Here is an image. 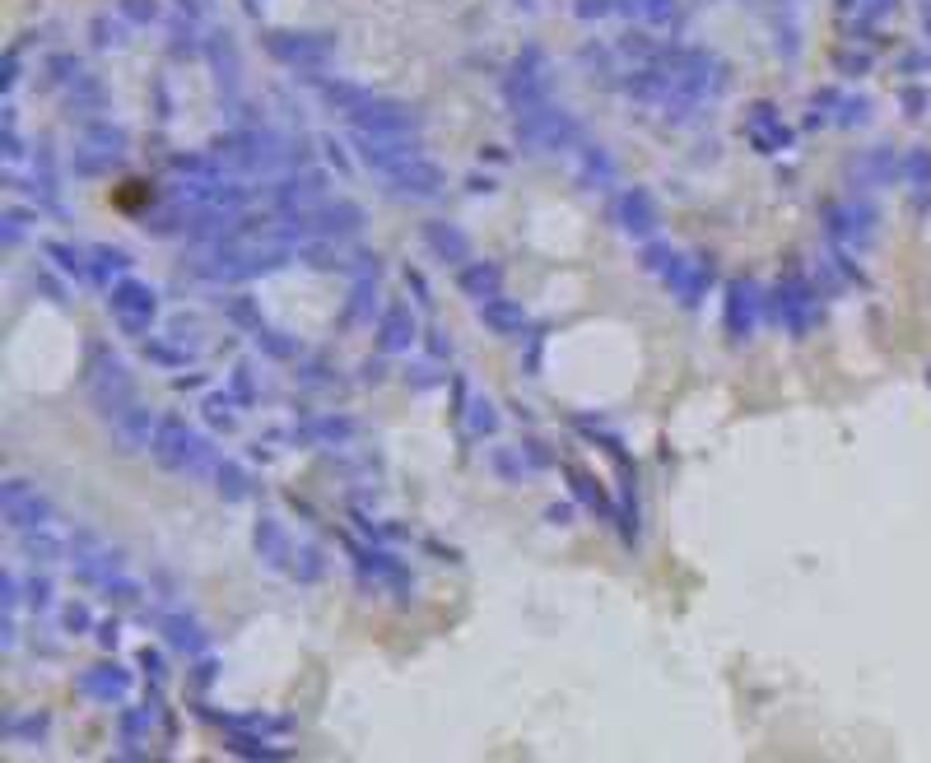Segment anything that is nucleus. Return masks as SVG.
Masks as SVG:
<instances>
[{
	"instance_id": "obj_14",
	"label": "nucleus",
	"mask_w": 931,
	"mask_h": 763,
	"mask_svg": "<svg viewBox=\"0 0 931 763\" xmlns=\"http://www.w3.org/2000/svg\"><path fill=\"white\" fill-rule=\"evenodd\" d=\"M5 736H10L14 745H38V740L47 736V712H24V717H10V722H5Z\"/></svg>"
},
{
	"instance_id": "obj_1",
	"label": "nucleus",
	"mask_w": 931,
	"mask_h": 763,
	"mask_svg": "<svg viewBox=\"0 0 931 763\" xmlns=\"http://www.w3.org/2000/svg\"><path fill=\"white\" fill-rule=\"evenodd\" d=\"M149 452H154V461H159L163 470H173V475H191V480L215 475V466H219V447L205 438L196 424H187L182 415H163L159 419Z\"/></svg>"
},
{
	"instance_id": "obj_12",
	"label": "nucleus",
	"mask_w": 931,
	"mask_h": 763,
	"mask_svg": "<svg viewBox=\"0 0 931 763\" xmlns=\"http://www.w3.org/2000/svg\"><path fill=\"white\" fill-rule=\"evenodd\" d=\"M149 317H154V303H149L145 289H126L122 303H117V322H122V331H145Z\"/></svg>"
},
{
	"instance_id": "obj_17",
	"label": "nucleus",
	"mask_w": 931,
	"mask_h": 763,
	"mask_svg": "<svg viewBox=\"0 0 931 763\" xmlns=\"http://www.w3.org/2000/svg\"><path fill=\"white\" fill-rule=\"evenodd\" d=\"M28 596H24V605L28 610H52V582L47 577H28Z\"/></svg>"
},
{
	"instance_id": "obj_13",
	"label": "nucleus",
	"mask_w": 931,
	"mask_h": 763,
	"mask_svg": "<svg viewBox=\"0 0 931 763\" xmlns=\"http://www.w3.org/2000/svg\"><path fill=\"white\" fill-rule=\"evenodd\" d=\"M238 405H243V401H238L233 391H229V396H224V391L205 396V424H210V429L233 433V429H238V419H243V415H238Z\"/></svg>"
},
{
	"instance_id": "obj_16",
	"label": "nucleus",
	"mask_w": 931,
	"mask_h": 763,
	"mask_svg": "<svg viewBox=\"0 0 931 763\" xmlns=\"http://www.w3.org/2000/svg\"><path fill=\"white\" fill-rule=\"evenodd\" d=\"M485 317H489V326H494L499 335H517L522 326H527V317H522L517 308H494V312H485Z\"/></svg>"
},
{
	"instance_id": "obj_5",
	"label": "nucleus",
	"mask_w": 931,
	"mask_h": 763,
	"mask_svg": "<svg viewBox=\"0 0 931 763\" xmlns=\"http://www.w3.org/2000/svg\"><path fill=\"white\" fill-rule=\"evenodd\" d=\"M252 545H257V559L266 563V568H284L289 573V563H294V549L298 540L284 531L280 517H261L257 531H252Z\"/></svg>"
},
{
	"instance_id": "obj_2",
	"label": "nucleus",
	"mask_w": 931,
	"mask_h": 763,
	"mask_svg": "<svg viewBox=\"0 0 931 763\" xmlns=\"http://www.w3.org/2000/svg\"><path fill=\"white\" fill-rule=\"evenodd\" d=\"M0 508H5V522L24 536V531H42V526H56V508L47 503L38 484L28 480H5L0 489Z\"/></svg>"
},
{
	"instance_id": "obj_4",
	"label": "nucleus",
	"mask_w": 931,
	"mask_h": 763,
	"mask_svg": "<svg viewBox=\"0 0 931 763\" xmlns=\"http://www.w3.org/2000/svg\"><path fill=\"white\" fill-rule=\"evenodd\" d=\"M75 689H80L89 703H98V708H117V703L131 698V675H126L122 666H108V661H103V666L84 670L80 680H75Z\"/></svg>"
},
{
	"instance_id": "obj_9",
	"label": "nucleus",
	"mask_w": 931,
	"mask_h": 763,
	"mask_svg": "<svg viewBox=\"0 0 931 763\" xmlns=\"http://www.w3.org/2000/svg\"><path fill=\"white\" fill-rule=\"evenodd\" d=\"M215 489H219V498H229V503H247V498H252V470H247L243 461H219Z\"/></svg>"
},
{
	"instance_id": "obj_3",
	"label": "nucleus",
	"mask_w": 931,
	"mask_h": 763,
	"mask_svg": "<svg viewBox=\"0 0 931 763\" xmlns=\"http://www.w3.org/2000/svg\"><path fill=\"white\" fill-rule=\"evenodd\" d=\"M103 419H108V433H112V442H117L122 452H140V447H149V442H154V429H159V419L149 415L140 401H126L122 410H112V415H103Z\"/></svg>"
},
{
	"instance_id": "obj_10",
	"label": "nucleus",
	"mask_w": 931,
	"mask_h": 763,
	"mask_svg": "<svg viewBox=\"0 0 931 763\" xmlns=\"http://www.w3.org/2000/svg\"><path fill=\"white\" fill-rule=\"evenodd\" d=\"M461 424H466L471 438H489V433H499V410H494L489 396H475V401L461 405Z\"/></svg>"
},
{
	"instance_id": "obj_8",
	"label": "nucleus",
	"mask_w": 931,
	"mask_h": 763,
	"mask_svg": "<svg viewBox=\"0 0 931 763\" xmlns=\"http://www.w3.org/2000/svg\"><path fill=\"white\" fill-rule=\"evenodd\" d=\"M24 554L28 563H42V568H52V563H61L70 554V540L56 531V526H42V531H24Z\"/></svg>"
},
{
	"instance_id": "obj_7",
	"label": "nucleus",
	"mask_w": 931,
	"mask_h": 763,
	"mask_svg": "<svg viewBox=\"0 0 931 763\" xmlns=\"http://www.w3.org/2000/svg\"><path fill=\"white\" fill-rule=\"evenodd\" d=\"M159 633L168 638V647H177V652H187V656L205 652V629L187 615V610H159Z\"/></svg>"
},
{
	"instance_id": "obj_11",
	"label": "nucleus",
	"mask_w": 931,
	"mask_h": 763,
	"mask_svg": "<svg viewBox=\"0 0 931 763\" xmlns=\"http://www.w3.org/2000/svg\"><path fill=\"white\" fill-rule=\"evenodd\" d=\"M117 726H122V750L135 754L140 745H149V731H154V708H149V703H145V708H126Z\"/></svg>"
},
{
	"instance_id": "obj_6",
	"label": "nucleus",
	"mask_w": 931,
	"mask_h": 763,
	"mask_svg": "<svg viewBox=\"0 0 931 763\" xmlns=\"http://www.w3.org/2000/svg\"><path fill=\"white\" fill-rule=\"evenodd\" d=\"M485 461H489V470H494L503 484H522L531 470L540 466L536 452H531V442H499V447H489Z\"/></svg>"
},
{
	"instance_id": "obj_18",
	"label": "nucleus",
	"mask_w": 931,
	"mask_h": 763,
	"mask_svg": "<svg viewBox=\"0 0 931 763\" xmlns=\"http://www.w3.org/2000/svg\"><path fill=\"white\" fill-rule=\"evenodd\" d=\"M550 522L554 526H568V508H550Z\"/></svg>"
},
{
	"instance_id": "obj_15",
	"label": "nucleus",
	"mask_w": 931,
	"mask_h": 763,
	"mask_svg": "<svg viewBox=\"0 0 931 763\" xmlns=\"http://www.w3.org/2000/svg\"><path fill=\"white\" fill-rule=\"evenodd\" d=\"M61 619H66V633H75V638H84V633L94 629V610H89L84 601L66 605V615H61Z\"/></svg>"
}]
</instances>
